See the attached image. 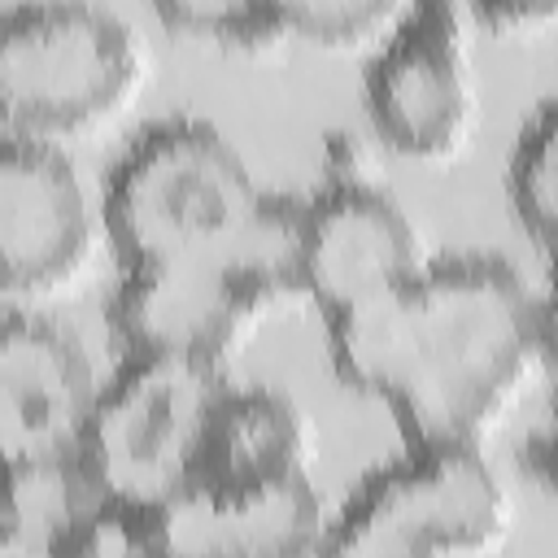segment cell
Wrapping results in <instances>:
<instances>
[{"label":"cell","instance_id":"6","mask_svg":"<svg viewBox=\"0 0 558 558\" xmlns=\"http://www.w3.org/2000/svg\"><path fill=\"white\" fill-rule=\"evenodd\" d=\"M514 532V501L484 449L410 445L340 510L327 527L331 554L384 558H480L497 554Z\"/></svg>","mask_w":558,"mask_h":558},{"label":"cell","instance_id":"13","mask_svg":"<svg viewBox=\"0 0 558 558\" xmlns=\"http://www.w3.org/2000/svg\"><path fill=\"white\" fill-rule=\"evenodd\" d=\"M96 501L100 488L78 453L0 462V549L65 554Z\"/></svg>","mask_w":558,"mask_h":558},{"label":"cell","instance_id":"5","mask_svg":"<svg viewBox=\"0 0 558 558\" xmlns=\"http://www.w3.org/2000/svg\"><path fill=\"white\" fill-rule=\"evenodd\" d=\"M227 388L222 362L179 353H131L100 384L78 458L100 497L170 514L196 488L209 414Z\"/></svg>","mask_w":558,"mask_h":558},{"label":"cell","instance_id":"11","mask_svg":"<svg viewBox=\"0 0 558 558\" xmlns=\"http://www.w3.org/2000/svg\"><path fill=\"white\" fill-rule=\"evenodd\" d=\"M314 432L296 401L270 388H222L187 501L231 506L310 480Z\"/></svg>","mask_w":558,"mask_h":558},{"label":"cell","instance_id":"16","mask_svg":"<svg viewBox=\"0 0 558 558\" xmlns=\"http://www.w3.org/2000/svg\"><path fill=\"white\" fill-rule=\"evenodd\" d=\"M157 13L174 35L218 48H266L288 39L270 0H157Z\"/></svg>","mask_w":558,"mask_h":558},{"label":"cell","instance_id":"8","mask_svg":"<svg viewBox=\"0 0 558 558\" xmlns=\"http://www.w3.org/2000/svg\"><path fill=\"white\" fill-rule=\"evenodd\" d=\"M100 227V205L61 144L0 140V292H65L92 266Z\"/></svg>","mask_w":558,"mask_h":558},{"label":"cell","instance_id":"1","mask_svg":"<svg viewBox=\"0 0 558 558\" xmlns=\"http://www.w3.org/2000/svg\"><path fill=\"white\" fill-rule=\"evenodd\" d=\"M327 331L344 384L379 397L410 445L484 449L549 353L541 292L497 257L423 266Z\"/></svg>","mask_w":558,"mask_h":558},{"label":"cell","instance_id":"12","mask_svg":"<svg viewBox=\"0 0 558 558\" xmlns=\"http://www.w3.org/2000/svg\"><path fill=\"white\" fill-rule=\"evenodd\" d=\"M166 554H227V558H283L327 545V514L314 480L288 484L266 497L209 506L183 501L166 519Z\"/></svg>","mask_w":558,"mask_h":558},{"label":"cell","instance_id":"3","mask_svg":"<svg viewBox=\"0 0 558 558\" xmlns=\"http://www.w3.org/2000/svg\"><path fill=\"white\" fill-rule=\"evenodd\" d=\"M148 74L135 31L87 4L44 0L0 17V131L70 144L131 109Z\"/></svg>","mask_w":558,"mask_h":558},{"label":"cell","instance_id":"9","mask_svg":"<svg viewBox=\"0 0 558 558\" xmlns=\"http://www.w3.org/2000/svg\"><path fill=\"white\" fill-rule=\"evenodd\" d=\"M423 266V235L388 192L344 179L301 205L296 279L327 318L379 301Z\"/></svg>","mask_w":558,"mask_h":558},{"label":"cell","instance_id":"17","mask_svg":"<svg viewBox=\"0 0 558 558\" xmlns=\"http://www.w3.org/2000/svg\"><path fill=\"white\" fill-rule=\"evenodd\" d=\"M471 9L493 35H532L554 22L558 0H471Z\"/></svg>","mask_w":558,"mask_h":558},{"label":"cell","instance_id":"7","mask_svg":"<svg viewBox=\"0 0 558 558\" xmlns=\"http://www.w3.org/2000/svg\"><path fill=\"white\" fill-rule=\"evenodd\" d=\"M480 87L466 17L453 0H410L366 70V113L388 153L453 161L475 131Z\"/></svg>","mask_w":558,"mask_h":558},{"label":"cell","instance_id":"14","mask_svg":"<svg viewBox=\"0 0 558 558\" xmlns=\"http://www.w3.org/2000/svg\"><path fill=\"white\" fill-rule=\"evenodd\" d=\"M510 209L523 227V235L549 253L558 231V113L554 100H545L519 131L510 170H506Z\"/></svg>","mask_w":558,"mask_h":558},{"label":"cell","instance_id":"18","mask_svg":"<svg viewBox=\"0 0 558 558\" xmlns=\"http://www.w3.org/2000/svg\"><path fill=\"white\" fill-rule=\"evenodd\" d=\"M0 17H4V13H0Z\"/></svg>","mask_w":558,"mask_h":558},{"label":"cell","instance_id":"2","mask_svg":"<svg viewBox=\"0 0 558 558\" xmlns=\"http://www.w3.org/2000/svg\"><path fill=\"white\" fill-rule=\"evenodd\" d=\"M301 205L270 201L235 244L131 266L113 301V327L131 353H179L222 362L279 305L301 296Z\"/></svg>","mask_w":558,"mask_h":558},{"label":"cell","instance_id":"10","mask_svg":"<svg viewBox=\"0 0 558 558\" xmlns=\"http://www.w3.org/2000/svg\"><path fill=\"white\" fill-rule=\"evenodd\" d=\"M96 371L87 349L44 323L13 318L0 327V462L70 458L83 445Z\"/></svg>","mask_w":558,"mask_h":558},{"label":"cell","instance_id":"4","mask_svg":"<svg viewBox=\"0 0 558 558\" xmlns=\"http://www.w3.org/2000/svg\"><path fill=\"white\" fill-rule=\"evenodd\" d=\"M270 201L214 126L161 122L118 161L100 218L131 270L235 244L262 222Z\"/></svg>","mask_w":558,"mask_h":558},{"label":"cell","instance_id":"15","mask_svg":"<svg viewBox=\"0 0 558 558\" xmlns=\"http://www.w3.org/2000/svg\"><path fill=\"white\" fill-rule=\"evenodd\" d=\"M410 0H270L288 39H310L323 48L379 44Z\"/></svg>","mask_w":558,"mask_h":558}]
</instances>
